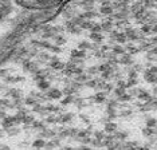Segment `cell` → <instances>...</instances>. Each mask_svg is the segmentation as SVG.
Here are the masks:
<instances>
[{"label": "cell", "instance_id": "obj_1", "mask_svg": "<svg viewBox=\"0 0 157 150\" xmlns=\"http://www.w3.org/2000/svg\"><path fill=\"white\" fill-rule=\"evenodd\" d=\"M16 4L31 11H52L56 9L65 0H15Z\"/></svg>", "mask_w": 157, "mask_h": 150}, {"label": "cell", "instance_id": "obj_2", "mask_svg": "<svg viewBox=\"0 0 157 150\" xmlns=\"http://www.w3.org/2000/svg\"><path fill=\"white\" fill-rule=\"evenodd\" d=\"M11 9H12L11 0H0V20L4 19L11 12Z\"/></svg>", "mask_w": 157, "mask_h": 150}]
</instances>
